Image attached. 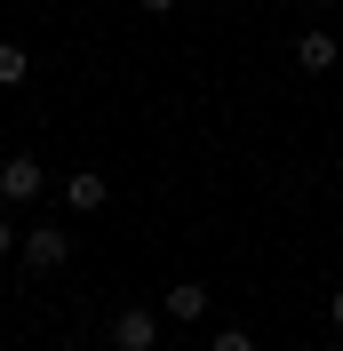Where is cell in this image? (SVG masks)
<instances>
[{
  "mask_svg": "<svg viewBox=\"0 0 343 351\" xmlns=\"http://www.w3.org/2000/svg\"><path fill=\"white\" fill-rule=\"evenodd\" d=\"M144 8H152V16H176V0H144Z\"/></svg>",
  "mask_w": 343,
  "mask_h": 351,
  "instance_id": "obj_11",
  "label": "cell"
},
{
  "mask_svg": "<svg viewBox=\"0 0 343 351\" xmlns=\"http://www.w3.org/2000/svg\"><path fill=\"white\" fill-rule=\"evenodd\" d=\"M32 80V48L24 40H0V88H24Z\"/></svg>",
  "mask_w": 343,
  "mask_h": 351,
  "instance_id": "obj_7",
  "label": "cell"
},
{
  "mask_svg": "<svg viewBox=\"0 0 343 351\" xmlns=\"http://www.w3.org/2000/svg\"><path fill=\"white\" fill-rule=\"evenodd\" d=\"M0 256H16V223L8 216H0Z\"/></svg>",
  "mask_w": 343,
  "mask_h": 351,
  "instance_id": "obj_9",
  "label": "cell"
},
{
  "mask_svg": "<svg viewBox=\"0 0 343 351\" xmlns=\"http://www.w3.org/2000/svg\"><path fill=\"white\" fill-rule=\"evenodd\" d=\"M335 32H327V24H303L296 32V72H335Z\"/></svg>",
  "mask_w": 343,
  "mask_h": 351,
  "instance_id": "obj_4",
  "label": "cell"
},
{
  "mask_svg": "<svg viewBox=\"0 0 343 351\" xmlns=\"http://www.w3.org/2000/svg\"><path fill=\"white\" fill-rule=\"evenodd\" d=\"M112 199V184L96 168H80V176H64V208H88V216H96V208H104Z\"/></svg>",
  "mask_w": 343,
  "mask_h": 351,
  "instance_id": "obj_6",
  "label": "cell"
},
{
  "mask_svg": "<svg viewBox=\"0 0 343 351\" xmlns=\"http://www.w3.org/2000/svg\"><path fill=\"white\" fill-rule=\"evenodd\" d=\"M64 351H88V343H64Z\"/></svg>",
  "mask_w": 343,
  "mask_h": 351,
  "instance_id": "obj_13",
  "label": "cell"
},
{
  "mask_svg": "<svg viewBox=\"0 0 343 351\" xmlns=\"http://www.w3.org/2000/svg\"><path fill=\"white\" fill-rule=\"evenodd\" d=\"M168 319H176V328L208 319V287H200V280H176V287H168Z\"/></svg>",
  "mask_w": 343,
  "mask_h": 351,
  "instance_id": "obj_5",
  "label": "cell"
},
{
  "mask_svg": "<svg viewBox=\"0 0 343 351\" xmlns=\"http://www.w3.org/2000/svg\"><path fill=\"white\" fill-rule=\"evenodd\" d=\"M208 351H256V335H248V328H224V335H215Z\"/></svg>",
  "mask_w": 343,
  "mask_h": 351,
  "instance_id": "obj_8",
  "label": "cell"
},
{
  "mask_svg": "<svg viewBox=\"0 0 343 351\" xmlns=\"http://www.w3.org/2000/svg\"><path fill=\"white\" fill-rule=\"evenodd\" d=\"M16 256H24V271H64L72 263V232L64 223H32V232L16 240Z\"/></svg>",
  "mask_w": 343,
  "mask_h": 351,
  "instance_id": "obj_2",
  "label": "cell"
},
{
  "mask_svg": "<svg viewBox=\"0 0 343 351\" xmlns=\"http://www.w3.org/2000/svg\"><path fill=\"white\" fill-rule=\"evenodd\" d=\"M335 351H343V335H335Z\"/></svg>",
  "mask_w": 343,
  "mask_h": 351,
  "instance_id": "obj_14",
  "label": "cell"
},
{
  "mask_svg": "<svg viewBox=\"0 0 343 351\" xmlns=\"http://www.w3.org/2000/svg\"><path fill=\"white\" fill-rule=\"evenodd\" d=\"M327 319H335V335H343V287H335V295H327Z\"/></svg>",
  "mask_w": 343,
  "mask_h": 351,
  "instance_id": "obj_10",
  "label": "cell"
},
{
  "mask_svg": "<svg viewBox=\"0 0 343 351\" xmlns=\"http://www.w3.org/2000/svg\"><path fill=\"white\" fill-rule=\"evenodd\" d=\"M104 343H112V351H152V343H160V319H152L144 304H128V311H112Z\"/></svg>",
  "mask_w": 343,
  "mask_h": 351,
  "instance_id": "obj_3",
  "label": "cell"
},
{
  "mask_svg": "<svg viewBox=\"0 0 343 351\" xmlns=\"http://www.w3.org/2000/svg\"><path fill=\"white\" fill-rule=\"evenodd\" d=\"M311 8H335V0H311Z\"/></svg>",
  "mask_w": 343,
  "mask_h": 351,
  "instance_id": "obj_12",
  "label": "cell"
},
{
  "mask_svg": "<svg viewBox=\"0 0 343 351\" xmlns=\"http://www.w3.org/2000/svg\"><path fill=\"white\" fill-rule=\"evenodd\" d=\"M40 192H48V168L32 152H8V160H0V208H32Z\"/></svg>",
  "mask_w": 343,
  "mask_h": 351,
  "instance_id": "obj_1",
  "label": "cell"
}]
</instances>
